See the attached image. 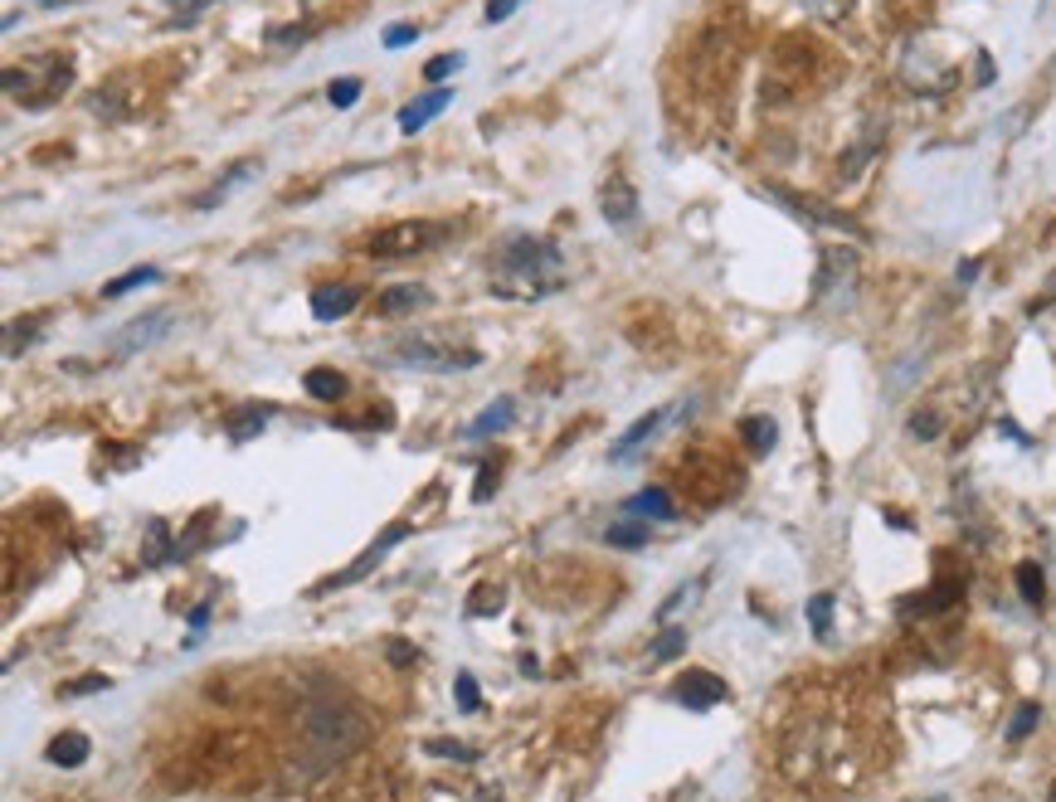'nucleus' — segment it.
<instances>
[{
    "label": "nucleus",
    "instance_id": "nucleus-1",
    "mask_svg": "<svg viewBox=\"0 0 1056 802\" xmlns=\"http://www.w3.org/2000/svg\"><path fill=\"white\" fill-rule=\"evenodd\" d=\"M297 739L312 764L327 768V764H341L366 749L370 720L356 705H341V700H312V705L297 710Z\"/></svg>",
    "mask_w": 1056,
    "mask_h": 802
},
{
    "label": "nucleus",
    "instance_id": "nucleus-2",
    "mask_svg": "<svg viewBox=\"0 0 1056 802\" xmlns=\"http://www.w3.org/2000/svg\"><path fill=\"white\" fill-rule=\"evenodd\" d=\"M560 253L546 239H531V234H516V239L502 244L497 268H492V287L502 297H546V292L560 287Z\"/></svg>",
    "mask_w": 1056,
    "mask_h": 802
},
{
    "label": "nucleus",
    "instance_id": "nucleus-3",
    "mask_svg": "<svg viewBox=\"0 0 1056 802\" xmlns=\"http://www.w3.org/2000/svg\"><path fill=\"white\" fill-rule=\"evenodd\" d=\"M395 360L414 370H473L482 365V350L468 346L458 331H443V326H419V331H404L395 341Z\"/></svg>",
    "mask_w": 1056,
    "mask_h": 802
},
{
    "label": "nucleus",
    "instance_id": "nucleus-4",
    "mask_svg": "<svg viewBox=\"0 0 1056 802\" xmlns=\"http://www.w3.org/2000/svg\"><path fill=\"white\" fill-rule=\"evenodd\" d=\"M448 234L453 229L438 219H400V224H385V229L370 234L366 253L370 258H419V253H434Z\"/></svg>",
    "mask_w": 1056,
    "mask_h": 802
},
{
    "label": "nucleus",
    "instance_id": "nucleus-5",
    "mask_svg": "<svg viewBox=\"0 0 1056 802\" xmlns=\"http://www.w3.org/2000/svg\"><path fill=\"white\" fill-rule=\"evenodd\" d=\"M171 321H176V312H171V307H151V312L132 316V321L122 326V331L108 341V350H112L117 360L142 355V350H151L156 341H166V336H171Z\"/></svg>",
    "mask_w": 1056,
    "mask_h": 802
},
{
    "label": "nucleus",
    "instance_id": "nucleus-6",
    "mask_svg": "<svg viewBox=\"0 0 1056 802\" xmlns=\"http://www.w3.org/2000/svg\"><path fill=\"white\" fill-rule=\"evenodd\" d=\"M672 696H677V705H687V710H711V705H721L730 691H726V681L716 671H701V666H696V671L682 676Z\"/></svg>",
    "mask_w": 1056,
    "mask_h": 802
},
{
    "label": "nucleus",
    "instance_id": "nucleus-7",
    "mask_svg": "<svg viewBox=\"0 0 1056 802\" xmlns=\"http://www.w3.org/2000/svg\"><path fill=\"white\" fill-rule=\"evenodd\" d=\"M356 307H361V287L356 282H322V287H312V316L317 321H341Z\"/></svg>",
    "mask_w": 1056,
    "mask_h": 802
},
{
    "label": "nucleus",
    "instance_id": "nucleus-8",
    "mask_svg": "<svg viewBox=\"0 0 1056 802\" xmlns=\"http://www.w3.org/2000/svg\"><path fill=\"white\" fill-rule=\"evenodd\" d=\"M448 108H453V88H429V93H419L414 103L400 108V132H404V137H414V132L429 127L438 112H448Z\"/></svg>",
    "mask_w": 1056,
    "mask_h": 802
},
{
    "label": "nucleus",
    "instance_id": "nucleus-9",
    "mask_svg": "<svg viewBox=\"0 0 1056 802\" xmlns=\"http://www.w3.org/2000/svg\"><path fill=\"white\" fill-rule=\"evenodd\" d=\"M852 278H857V248H823V268H818V297H828V292L838 287H852Z\"/></svg>",
    "mask_w": 1056,
    "mask_h": 802
},
{
    "label": "nucleus",
    "instance_id": "nucleus-10",
    "mask_svg": "<svg viewBox=\"0 0 1056 802\" xmlns=\"http://www.w3.org/2000/svg\"><path fill=\"white\" fill-rule=\"evenodd\" d=\"M599 214L609 224H633V214H638V190L628 185L624 176H609L604 180V190H599Z\"/></svg>",
    "mask_w": 1056,
    "mask_h": 802
},
{
    "label": "nucleus",
    "instance_id": "nucleus-11",
    "mask_svg": "<svg viewBox=\"0 0 1056 802\" xmlns=\"http://www.w3.org/2000/svg\"><path fill=\"white\" fill-rule=\"evenodd\" d=\"M404 535H409V526H390V530H385V535H380V540H375V545H370V550H366V555H361V560H356V564H351V569H341V574H336V579L327 584V589H336V584H356V579H366V574H370V569H375V564H380V560H385V550H395V545H400V540H404Z\"/></svg>",
    "mask_w": 1056,
    "mask_h": 802
},
{
    "label": "nucleus",
    "instance_id": "nucleus-12",
    "mask_svg": "<svg viewBox=\"0 0 1056 802\" xmlns=\"http://www.w3.org/2000/svg\"><path fill=\"white\" fill-rule=\"evenodd\" d=\"M254 171H258V161H239V166H229V176H220V180H215V185H210V190H200V195L190 200V210H200V214H205V210L224 205V200H229L234 190H239V185H244V180H249Z\"/></svg>",
    "mask_w": 1056,
    "mask_h": 802
},
{
    "label": "nucleus",
    "instance_id": "nucleus-13",
    "mask_svg": "<svg viewBox=\"0 0 1056 802\" xmlns=\"http://www.w3.org/2000/svg\"><path fill=\"white\" fill-rule=\"evenodd\" d=\"M429 307V287H419V282H395V287L380 292L375 312L380 316H404V312H419Z\"/></svg>",
    "mask_w": 1056,
    "mask_h": 802
},
{
    "label": "nucleus",
    "instance_id": "nucleus-14",
    "mask_svg": "<svg viewBox=\"0 0 1056 802\" xmlns=\"http://www.w3.org/2000/svg\"><path fill=\"white\" fill-rule=\"evenodd\" d=\"M93 754V744H88V734H78V730H69V734H59V739H49V749H44V759H49L54 768H78Z\"/></svg>",
    "mask_w": 1056,
    "mask_h": 802
},
{
    "label": "nucleus",
    "instance_id": "nucleus-15",
    "mask_svg": "<svg viewBox=\"0 0 1056 802\" xmlns=\"http://www.w3.org/2000/svg\"><path fill=\"white\" fill-rule=\"evenodd\" d=\"M662 423H667V409H653V414H643V419H638V423H633V428H628V433L619 438V443H614V453H609V458H614V462H624V458H633V453H638V448H643V443H648V438H653V433H658V428H662Z\"/></svg>",
    "mask_w": 1056,
    "mask_h": 802
},
{
    "label": "nucleus",
    "instance_id": "nucleus-16",
    "mask_svg": "<svg viewBox=\"0 0 1056 802\" xmlns=\"http://www.w3.org/2000/svg\"><path fill=\"white\" fill-rule=\"evenodd\" d=\"M624 511H628V516H648V521H672V516H677V506H672V496L662 492V487H648V492L628 496Z\"/></svg>",
    "mask_w": 1056,
    "mask_h": 802
},
{
    "label": "nucleus",
    "instance_id": "nucleus-17",
    "mask_svg": "<svg viewBox=\"0 0 1056 802\" xmlns=\"http://www.w3.org/2000/svg\"><path fill=\"white\" fill-rule=\"evenodd\" d=\"M740 438H745L750 453H769L779 443V423L765 419V414H750V419H740Z\"/></svg>",
    "mask_w": 1056,
    "mask_h": 802
},
{
    "label": "nucleus",
    "instance_id": "nucleus-18",
    "mask_svg": "<svg viewBox=\"0 0 1056 802\" xmlns=\"http://www.w3.org/2000/svg\"><path fill=\"white\" fill-rule=\"evenodd\" d=\"M302 389L312 394V399H322V404H336L346 394V380L336 375V370H327V365H317V370H307V380H302Z\"/></svg>",
    "mask_w": 1056,
    "mask_h": 802
},
{
    "label": "nucleus",
    "instance_id": "nucleus-19",
    "mask_svg": "<svg viewBox=\"0 0 1056 802\" xmlns=\"http://www.w3.org/2000/svg\"><path fill=\"white\" fill-rule=\"evenodd\" d=\"M263 423H268V409H258V404H244V409L229 414V423H224V428H229L234 443H249L254 433H263Z\"/></svg>",
    "mask_w": 1056,
    "mask_h": 802
},
{
    "label": "nucleus",
    "instance_id": "nucleus-20",
    "mask_svg": "<svg viewBox=\"0 0 1056 802\" xmlns=\"http://www.w3.org/2000/svg\"><path fill=\"white\" fill-rule=\"evenodd\" d=\"M516 419V404L512 399H497V409H487V414H478L473 423H468V438H487V433H502Z\"/></svg>",
    "mask_w": 1056,
    "mask_h": 802
},
{
    "label": "nucleus",
    "instance_id": "nucleus-21",
    "mask_svg": "<svg viewBox=\"0 0 1056 802\" xmlns=\"http://www.w3.org/2000/svg\"><path fill=\"white\" fill-rule=\"evenodd\" d=\"M604 540H609L614 550H643L648 545V521H614L609 530H604Z\"/></svg>",
    "mask_w": 1056,
    "mask_h": 802
},
{
    "label": "nucleus",
    "instance_id": "nucleus-22",
    "mask_svg": "<svg viewBox=\"0 0 1056 802\" xmlns=\"http://www.w3.org/2000/svg\"><path fill=\"white\" fill-rule=\"evenodd\" d=\"M161 278V268H151V263H142V268H127L122 278H112V282H103V297L112 302V297H127L132 287H142V282H156Z\"/></svg>",
    "mask_w": 1056,
    "mask_h": 802
},
{
    "label": "nucleus",
    "instance_id": "nucleus-23",
    "mask_svg": "<svg viewBox=\"0 0 1056 802\" xmlns=\"http://www.w3.org/2000/svg\"><path fill=\"white\" fill-rule=\"evenodd\" d=\"M959 598V584H935L930 594H915V603H906V613H940Z\"/></svg>",
    "mask_w": 1056,
    "mask_h": 802
},
{
    "label": "nucleus",
    "instance_id": "nucleus-24",
    "mask_svg": "<svg viewBox=\"0 0 1056 802\" xmlns=\"http://www.w3.org/2000/svg\"><path fill=\"white\" fill-rule=\"evenodd\" d=\"M424 754L434 759H453V764H478V749L463 739H424Z\"/></svg>",
    "mask_w": 1056,
    "mask_h": 802
},
{
    "label": "nucleus",
    "instance_id": "nucleus-25",
    "mask_svg": "<svg viewBox=\"0 0 1056 802\" xmlns=\"http://www.w3.org/2000/svg\"><path fill=\"white\" fill-rule=\"evenodd\" d=\"M808 628H813V637H833V594H813V603H808Z\"/></svg>",
    "mask_w": 1056,
    "mask_h": 802
},
{
    "label": "nucleus",
    "instance_id": "nucleus-26",
    "mask_svg": "<svg viewBox=\"0 0 1056 802\" xmlns=\"http://www.w3.org/2000/svg\"><path fill=\"white\" fill-rule=\"evenodd\" d=\"M263 39L273 44V49H302V44L312 39V30L307 25H268Z\"/></svg>",
    "mask_w": 1056,
    "mask_h": 802
},
{
    "label": "nucleus",
    "instance_id": "nucleus-27",
    "mask_svg": "<svg viewBox=\"0 0 1056 802\" xmlns=\"http://www.w3.org/2000/svg\"><path fill=\"white\" fill-rule=\"evenodd\" d=\"M1037 720H1042V705H1032V700H1027V705H1018L1013 725H1008V744H1022V739H1027V734L1037 730Z\"/></svg>",
    "mask_w": 1056,
    "mask_h": 802
},
{
    "label": "nucleus",
    "instance_id": "nucleus-28",
    "mask_svg": "<svg viewBox=\"0 0 1056 802\" xmlns=\"http://www.w3.org/2000/svg\"><path fill=\"white\" fill-rule=\"evenodd\" d=\"M356 98H361V78H332V83H327V103L332 108H356Z\"/></svg>",
    "mask_w": 1056,
    "mask_h": 802
},
{
    "label": "nucleus",
    "instance_id": "nucleus-29",
    "mask_svg": "<svg viewBox=\"0 0 1056 802\" xmlns=\"http://www.w3.org/2000/svg\"><path fill=\"white\" fill-rule=\"evenodd\" d=\"M40 336V316H25V321H10V341H5V355L15 360L20 346H30Z\"/></svg>",
    "mask_w": 1056,
    "mask_h": 802
},
{
    "label": "nucleus",
    "instance_id": "nucleus-30",
    "mask_svg": "<svg viewBox=\"0 0 1056 802\" xmlns=\"http://www.w3.org/2000/svg\"><path fill=\"white\" fill-rule=\"evenodd\" d=\"M502 603H507V598H502L497 584H482V589L473 594V603H468V613H473V618H487V613H502Z\"/></svg>",
    "mask_w": 1056,
    "mask_h": 802
},
{
    "label": "nucleus",
    "instance_id": "nucleus-31",
    "mask_svg": "<svg viewBox=\"0 0 1056 802\" xmlns=\"http://www.w3.org/2000/svg\"><path fill=\"white\" fill-rule=\"evenodd\" d=\"M1018 589H1022L1027 603H1042V594H1047V589H1042V569H1037V564H1018Z\"/></svg>",
    "mask_w": 1056,
    "mask_h": 802
},
{
    "label": "nucleus",
    "instance_id": "nucleus-32",
    "mask_svg": "<svg viewBox=\"0 0 1056 802\" xmlns=\"http://www.w3.org/2000/svg\"><path fill=\"white\" fill-rule=\"evenodd\" d=\"M453 691H458V710H463V715H473V710L482 705V691H478V681H473V676H468V671H458Z\"/></svg>",
    "mask_w": 1056,
    "mask_h": 802
},
{
    "label": "nucleus",
    "instance_id": "nucleus-33",
    "mask_svg": "<svg viewBox=\"0 0 1056 802\" xmlns=\"http://www.w3.org/2000/svg\"><path fill=\"white\" fill-rule=\"evenodd\" d=\"M940 428H945V419H940L935 409H920V414H911V433L920 438V443H930V438H940Z\"/></svg>",
    "mask_w": 1056,
    "mask_h": 802
},
{
    "label": "nucleus",
    "instance_id": "nucleus-34",
    "mask_svg": "<svg viewBox=\"0 0 1056 802\" xmlns=\"http://www.w3.org/2000/svg\"><path fill=\"white\" fill-rule=\"evenodd\" d=\"M458 69H463V54H438V59L424 64V78H429V83H443V78L458 74Z\"/></svg>",
    "mask_w": 1056,
    "mask_h": 802
},
{
    "label": "nucleus",
    "instance_id": "nucleus-35",
    "mask_svg": "<svg viewBox=\"0 0 1056 802\" xmlns=\"http://www.w3.org/2000/svg\"><path fill=\"white\" fill-rule=\"evenodd\" d=\"M682 647H687V632H682V628H667V632H662V637L653 642V662H667V657H677Z\"/></svg>",
    "mask_w": 1056,
    "mask_h": 802
},
{
    "label": "nucleus",
    "instance_id": "nucleus-36",
    "mask_svg": "<svg viewBox=\"0 0 1056 802\" xmlns=\"http://www.w3.org/2000/svg\"><path fill=\"white\" fill-rule=\"evenodd\" d=\"M696 594H701V579H692V584H682V589H677V594H672V598H667V603H662V608H658V618H672V613H677V608H682V603H692V598H696Z\"/></svg>",
    "mask_w": 1056,
    "mask_h": 802
},
{
    "label": "nucleus",
    "instance_id": "nucleus-37",
    "mask_svg": "<svg viewBox=\"0 0 1056 802\" xmlns=\"http://www.w3.org/2000/svg\"><path fill=\"white\" fill-rule=\"evenodd\" d=\"M419 39V25H390L385 30V49H404V44Z\"/></svg>",
    "mask_w": 1056,
    "mask_h": 802
},
{
    "label": "nucleus",
    "instance_id": "nucleus-38",
    "mask_svg": "<svg viewBox=\"0 0 1056 802\" xmlns=\"http://www.w3.org/2000/svg\"><path fill=\"white\" fill-rule=\"evenodd\" d=\"M516 5H521V0H487V15L482 20H487V25H502V20H512Z\"/></svg>",
    "mask_w": 1056,
    "mask_h": 802
},
{
    "label": "nucleus",
    "instance_id": "nucleus-39",
    "mask_svg": "<svg viewBox=\"0 0 1056 802\" xmlns=\"http://www.w3.org/2000/svg\"><path fill=\"white\" fill-rule=\"evenodd\" d=\"M108 686H112L108 676H83V681H74L64 696H93V691H108Z\"/></svg>",
    "mask_w": 1056,
    "mask_h": 802
},
{
    "label": "nucleus",
    "instance_id": "nucleus-40",
    "mask_svg": "<svg viewBox=\"0 0 1056 802\" xmlns=\"http://www.w3.org/2000/svg\"><path fill=\"white\" fill-rule=\"evenodd\" d=\"M808 5H813L823 20H842V15H847V0H808Z\"/></svg>",
    "mask_w": 1056,
    "mask_h": 802
},
{
    "label": "nucleus",
    "instance_id": "nucleus-41",
    "mask_svg": "<svg viewBox=\"0 0 1056 802\" xmlns=\"http://www.w3.org/2000/svg\"><path fill=\"white\" fill-rule=\"evenodd\" d=\"M205 5H210V0H181V5H176V15H181L176 25H190V20H195V10H205Z\"/></svg>",
    "mask_w": 1056,
    "mask_h": 802
},
{
    "label": "nucleus",
    "instance_id": "nucleus-42",
    "mask_svg": "<svg viewBox=\"0 0 1056 802\" xmlns=\"http://www.w3.org/2000/svg\"><path fill=\"white\" fill-rule=\"evenodd\" d=\"M492 492H497V472L487 467V472H482V482H478V492H473V501H487Z\"/></svg>",
    "mask_w": 1056,
    "mask_h": 802
},
{
    "label": "nucleus",
    "instance_id": "nucleus-43",
    "mask_svg": "<svg viewBox=\"0 0 1056 802\" xmlns=\"http://www.w3.org/2000/svg\"><path fill=\"white\" fill-rule=\"evenodd\" d=\"M390 662H395V666H409V662H414V652L404 647V642H390Z\"/></svg>",
    "mask_w": 1056,
    "mask_h": 802
},
{
    "label": "nucleus",
    "instance_id": "nucleus-44",
    "mask_svg": "<svg viewBox=\"0 0 1056 802\" xmlns=\"http://www.w3.org/2000/svg\"><path fill=\"white\" fill-rule=\"evenodd\" d=\"M205 623H210V603H200V608H195V613H190V628H195V632H200V628H205Z\"/></svg>",
    "mask_w": 1056,
    "mask_h": 802
},
{
    "label": "nucleus",
    "instance_id": "nucleus-45",
    "mask_svg": "<svg viewBox=\"0 0 1056 802\" xmlns=\"http://www.w3.org/2000/svg\"><path fill=\"white\" fill-rule=\"evenodd\" d=\"M979 278V263H959V282H974Z\"/></svg>",
    "mask_w": 1056,
    "mask_h": 802
},
{
    "label": "nucleus",
    "instance_id": "nucleus-46",
    "mask_svg": "<svg viewBox=\"0 0 1056 802\" xmlns=\"http://www.w3.org/2000/svg\"><path fill=\"white\" fill-rule=\"evenodd\" d=\"M35 5H44V10H64V5H78V0H35Z\"/></svg>",
    "mask_w": 1056,
    "mask_h": 802
},
{
    "label": "nucleus",
    "instance_id": "nucleus-47",
    "mask_svg": "<svg viewBox=\"0 0 1056 802\" xmlns=\"http://www.w3.org/2000/svg\"><path fill=\"white\" fill-rule=\"evenodd\" d=\"M915 802H950L945 793H935V798H915Z\"/></svg>",
    "mask_w": 1056,
    "mask_h": 802
},
{
    "label": "nucleus",
    "instance_id": "nucleus-48",
    "mask_svg": "<svg viewBox=\"0 0 1056 802\" xmlns=\"http://www.w3.org/2000/svg\"><path fill=\"white\" fill-rule=\"evenodd\" d=\"M1052 802H1056V783H1052Z\"/></svg>",
    "mask_w": 1056,
    "mask_h": 802
}]
</instances>
